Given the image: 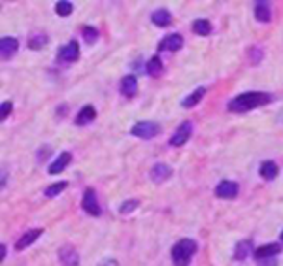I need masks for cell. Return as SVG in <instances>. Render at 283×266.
Masks as SVG:
<instances>
[{"mask_svg":"<svg viewBox=\"0 0 283 266\" xmlns=\"http://www.w3.org/2000/svg\"><path fill=\"white\" fill-rule=\"evenodd\" d=\"M272 100L268 93H260V91H249V93H242L238 97H234L229 102V111L232 113H246L249 109L258 108V106H266Z\"/></svg>","mask_w":283,"mask_h":266,"instance_id":"1","label":"cell"},{"mask_svg":"<svg viewBox=\"0 0 283 266\" xmlns=\"http://www.w3.org/2000/svg\"><path fill=\"white\" fill-rule=\"evenodd\" d=\"M195 253H197V242L191 238H181L180 242L174 243L172 247L174 266H189Z\"/></svg>","mask_w":283,"mask_h":266,"instance_id":"2","label":"cell"},{"mask_svg":"<svg viewBox=\"0 0 283 266\" xmlns=\"http://www.w3.org/2000/svg\"><path fill=\"white\" fill-rule=\"evenodd\" d=\"M160 133V127L159 123L155 121H138L132 125L130 129V134L136 136V138H142V140H151L155 136H159Z\"/></svg>","mask_w":283,"mask_h":266,"instance_id":"3","label":"cell"},{"mask_svg":"<svg viewBox=\"0 0 283 266\" xmlns=\"http://www.w3.org/2000/svg\"><path fill=\"white\" fill-rule=\"evenodd\" d=\"M191 134H193V123L183 121L178 129H176V133L172 134V138H170V145H172V147H181V145H185L187 142H189Z\"/></svg>","mask_w":283,"mask_h":266,"instance_id":"4","label":"cell"},{"mask_svg":"<svg viewBox=\"0 0 283 266\" xmlns=\"http://www.w3.org/2000/svg\"><path fill=\"white\" fill-rule=\"evenodd\" d=\"M81 206H83V210H85L89 215H93V217H99L100 213H102V208L99 204V198H97V193H95V189H85V193H83V200H81Z\"/></svg>","mask_w":283,"mask_h":266,"instance_id":"5","label":"cell"},{"mask_svg":"<svg viewBox=\"0 0 283 266\" xmlns=\"http://www.w3.org/2000/svg\"><path fill=\"white\" fill-rule=\"evenodd\" d=\"M57 59L61 62H76L79 59V44L76 42V40H70L66 46H62L59 49V55H57Z\"/></svg>","mask_w":283,"mask_h":266,"instance_id":"6","label":"cell"},{"mask_svg":"<svg viewBox=\"0 0 283 266\" xmlns=\"http://www.w3.org/2000/svg\"><path fill=\"white\" fill-rule=\"evenodd\" d=\"M238 191H240L238 183L231 182V180H225V182H221L215 187V196L225 198V200H232V198L238 196Z\"/></svg>","mask_w":283,"mask_h":266,"instance_id":"7","label":"cell"},{"mask_svg":"<svg viewBox=\"0 0 283 266\" xmlns=\"http://www.w3.org/2000/svg\"><path fill=\"white\" fill-rule=\"evenodd\" d=\"M119 91H121V95L127 98H132L138 93V80H136V76L132 74H127L121 78V81H119Z\"/></svg>","mask_w":283,"mask_h":266,"instance_id":"8","label":"cell"},{"mask_svg":"<svg viewBox=\"0 0 283 266\" xmlns=\"http://www.w3.org/2000/svg\"><path fill=\"white\" fill-rule=\"evenodd\" d=\"M149 176H151L153 183L160 185V183H164L170 176H172V168H170L168 164H164V162H157V164L151 168Z\"/></svg>","mask_w":283,"mask_h":266,"instance_id":"9","label":"cell"},{"mask_svg":"<svg viewBox=\"0 0 283 266\" xmlns=\"http://www.w3.org/2000/svg\"><path fill=\"white\" fill-rule=\"evenodd\" d=\"M181 48H183L181 34H168L159 42V51H180Z\"/></svg>","mask_w":283,"mask_h":266,"instance_id":"10","label":"cell"},{"mask_svg":"<svg viewBox=\"0 0 283 266\" xmlns=\"http://www.w3.org/2000/svg\"><path fill=\"white\" fill-rule=\"evenodd\" d=\"M42 232H44V229H30V230H26L25 234L17 240V243H15V249L17 251H23V249H26L28 245H32V243L36 242L38 238L42 236Z\"/></svg>","mask_w":283,"mask_h":266,"instance_id":"11","label":"cell"},{"mask_svg":"<svg viewBox=\"0 0 283 266\" xmlns=\"http://www.w3.org/2000/svg\"><path fill=\"white\" fill-rule=\"evenodd\" d=\"M19 49V42L17 38H12V36H4L0 40V53H2V59H10L17 53Z\"/></svg>","mask_w":283,"mask_h":266,"instance_id":"12","label":"cell"},{"mask_svg":"<svg viewBox=\"0 0 283 266\" xmlns=\"http://www.w3.org/2000/svg\"><path fill=\"white\" fill-rule=\"evenodd\" d=\"M59 259H61L62 266H77L79 265V255L72 245H64L59 251Z\"/></svg>","mask_w":283,"mask_h":266,"instance_id":"13","label":"cell"},{"mask_svg":"<svg viewBox=\"0 0 283 266\" xmlns=\"http://www.w3.org/2000/svg\"><path fill=\"white\" fill-rule=\"evenodd\" d=\"M280 251H282L280 243H264V245H260V247L255 249L253 257H255L257 261H262V259H274Z\"/></svg>","mask_w":283,"mask_h":266,"instance_id":"14","label":"cell"},{"mask_svg":"<svg viewBox=\"0 0 283 266\" xmlns=\"http://www.w3.org/2000/svg\"><path fill=\"white\" fill-rule=\"evenodd\" d=\"M258 174H260L262 180L272 182V180L278 178V174H280V166H278L274 160H264V162L260 164V168H258Z\"/></svg>","mask_w":283,"mask_h":266,"instance_id":"15","label":"cell"},{"mask_svg":"<svg viewBox=\"0 0 283 266\" xmlns=\"http://www.w3.org/2000/svg\"><path fill=\"white\" fill-rule=\"evenodd\" d=\"M70 160H72V155H70L68 151H62L61 155H59V157L55 159V160H53V162H51V164H50V168H48V172L55 176V174H59V172H62V170L66 168V166L70 164Z\"/></svg>","mask_w":283,"mask_h":266,"instance_id":"16","label":"cell"},{"mask_svg":"<svg viewBox=\"0 0 283 266\" xmlns=\"http://www.w3.org/2000/svg\"><path fill=\"white\" fill-rule=\"evenodd\" d=\"M151 21L155 27H170L172 25V13L168 12V10H164V8H160V10H155V12L151 13Z\"/></svg>","mask_w":283,"mask_h":266,"instance_id":"17","label":"cell"},{"mask_svg":"<svg viewBox=\"0 0 283 266\" xmlns=\"http://www.w3.org/2000/svg\"><path fill=\"white\" fill-rule=\"evenodd\" d=\"M255 17H257V21H260V23H270L272 19L270 4L264 2V0L255 2Z\"/></svg>","mask_w":283,"mask_h":266,"instance_id":"18","label":"cell"},{"mask_svg":"<svg viewBox=\"0 0 283 266\" xmlns=\"http://www.w3.org/2000/svg\"><path fill=\"white\" fill-rule=\"evenodd\" d=\"M95 117H97V109L93 106H83L76 115V125H79V127L89 125L91 121H95Z\"/></svg>","mask_w":283,"mask_h":266,"instance_id":"19","label":"cell"},{"mask_svg":"<svg viewBox=\"0 0 283 266\" xmlns=\"http://www.w3.org/2000/svg\"><path fill=\"white\" fill-rule=\"evenodd\" d=\"M251 253H255L251 240H242V242L236 245V249H234V259H236V261H246Z\"/></svg>","mask_w":283,"mask_h":266,"instance_id":"20","label":"cell"},{"mask_svg":"<svg viewBox=\"0 0 283 266\" xmlns=\"http://www.w3.org/2000/svg\"><path fill=\"white\" fill-rule=\"evenodd\" d=\"M204 95H206V89H204V87H198V89H195V91H193L189 97L183 98L181 106H183V108H195L198 102L204 98Z\"/></svg>","mask_w":283,"mask_h":266,"instance_id":"21","label":"cell"},{"mask_svg":"<svg viewBox=\"0 0 283 266\" xmlns=\"http://www.w3.org/2000/svg\"><path fill=\"white\" fill-rule=\"evenodd\" d=\"M162 61H160L159 55H155V57H151L148 61V64H146V72L149 74V76H153V78H157V76H160L162 74Z\"/></svg>","mask_w":283,"mask_h":266,"instance_id":"22","label":"cell"},{"mask_svg":"<svg viewBox=\"0 0 283 266\" xmlns=\"http://www.w3.org/2000/svg\"><path fill=\"white\" fill-rule=\"evenodd\" d=\"M193 32L198 34V36H208L209 32H211V23H209L208 19H197L193 23Z\"/></svg>","mask_w":283,"mask_h":266,"instance_id":"23","label":"cell"},{"mask_svg":"<svg viewBox=\"0 0 283 266\" xmlns=\"http://www.w3.org/2000/svg\"><path fill=\"white\" fill-rule=\"evenodd\" d=\"M48 44V36L46 34H42V32H38V34H32V36L28 38V48L38 51V49H42L44 46Z\"/></svg>","mask_w":283,"mask_h":266,"instance_id":"24","label":"cell"},{"mask_svg":"<svg viewBox=\"0 0 283 266\" xmlns=\"http://www.w3.org/2000/svg\"><path fill=\"white\" fill-rule=\"evenodd\" d=\"M68 187V182H59V183H53V185H50V187H46V191H44V194L48 196V198H55L57 194H61L64 189Z\"/></svg>","mask_w":283,"mask_h":266,"instance_id":"25","label":"cell"},{"mask_svg":"<svg viewBox=\"0 0 283 266\" xmlns=\"http://www.w3.org/2000/svg\"><path fill=\"white\" fill-rule=\"evenodd\" d=\"M55 12H57V15H61V17H68L70 13L74 12V4L68 2V0L57 2V4H55Z\"/></svg>","mask_w":283,"mask_h":266,"instance_id":"26","label":"cell"},{"mask_svg":"<svg viewBox=\"0 0 283 266\" xmlns=\"http://www.w3.org/2000/svg\"><path fill=\"white\" fill-rule=\"evenodd\" d=\"M81 34H83V40H85L87 44H95L99 40V30L95 27H89V25H85L81 28Z\"/></svg>","mask_w":283,"mask_h":266,"instance_id":"27","label":"cell"},{"mask_svg":"<svg viewBox=\"0 0 283 266\" xmlns=\"http://www.w3.org/2000/svg\"><path fill=\"white\" fill-rule=\"evenodd\" d=\"M138 206H140V202H138V200H132V198H130V200H125L123 204L119 206V213H121V215L132 213V212H134Z\"/></svg>","mask_w":283,"mask_h":266,"instance_id":"28","label":"cell"},{"mask_svg":"<svg viewBox=\"0 0 283 266\" xmlns=\"http://www.w3.org/2000/svg\"><path fill=\"white\" fill-rule=\"evenodd\" d=\"M12 109H13V104L10 102V100H6V102H2V106H0V115H2V119H6L10 113H12Z\"/></svg>","mask_w":283,"mask_h":266,"instance_id":"29","label":"cell"},{"mask_svg":"<svg viewBox=\"0 0 283 266\" xmlns=\"http://www.w3.org/2000/svg\"><path fill=\"white\" fill-rule=\"evenodd\" d=\"M258 266H278V263H276V259H262V261H258Z\"/></svg>","mask_w":283,"mask_h":266,"instance_id":"30","label":"cell"},{"mask_svg":"<svg viewBox=\"0 0 283 266\" xmlns=\"http://www.w3.org/2000/svg\"><path fill=\"white\" fill-rule=\"evenodd\" d=\"M99 266H119V265H117V261H113V259H106V261H102Z\"/></svg>","mask_w":283,"mask_h":266,"instance_id":"31","label":"cell"},{"mask_svg":"<svg viewBox=\"0 0 283 266\" xmlns=\"http://www.w3.org/2000/svg\"><path fill=\"white\" fill-rule=\"evenodd\" d=\"M6 259V245H2V261Z\"/></svg>","mask_w":283,"mask_h":266,"instance_id":"32","label":"cell"},{"mask_svg":"<svg viewBox=\"0 0 283 266\" xmlns=\"http://www.w3.org/2000/svg\"><path fill=\"white\" fill-rule=\"evenodd\" d=\"M280 238H282V243H283V230H282V236H280Z\"/></svg>","mask_w":283,"mask_h":266,"instance_id":"33","label":"cell"}]
</instances>
